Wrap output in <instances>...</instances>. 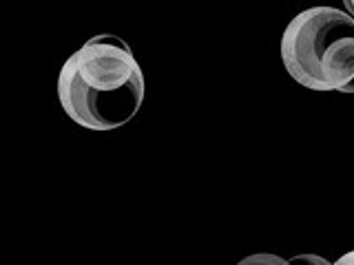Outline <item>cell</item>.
Here are the masks:
<instances>
[{"instance_id":"obj_2","label":"cell","mask_w":354,"mask_h":265,"mask_svg":"<svg viewBox=\"0 0 354 265\" xmlns=\"http://www.w3.org/2000/svg\"><path fill=\"white\" fill-rule=\"evenodd\" d=\"M281 62L310 91L354 93V16L337 7L301 11L281 36Z\"/></svg>"},{"instance_id":"obj_4","label":"cell","mask_w":354,"mask_h":265,"mask_svg":"<svg viewBox=\"0 0 354 265\" xmlns=\"http://www.w3.org/2000/svg\"><path fill=\"white\" fill-rule=\"evenodd\" d=\"M283 265H332V263L324 257H319V254H297L292 259H286Z\"/></svg>"},{"instance_id":"obj_1","label":"cell","mask_w":354,"mask_h":265,"mask_svg":"<svg viewBox=\"0 0 354 265\" xmlns=\"http://www.w3.org/2000/svg\"><path fill=\"white\" fill-rule=\"evenodd\" d=\"M144 88L136 55L111 33L84 42L58 75V99L66 117L100 132L129 124L142 108Z\"/></svg>"},{"instance_id":"obj_6","label":"cell","mask_w":354,"mask_h":265,"mask_svg":"<svg viewBox=\"0 0 354 265\" xmlns=\"http://www.w3.org/2000/svg\"><path fill=\"white\" fill-rule=\"evenodd\" d=\"M346 9L350 16H354V0H346Z\"/></svg>"},{"instance_id":"obj_3","label":"cell","mask_w":354,"mask_h":265,"mask_svg":"<svg viewBox=\"0 0 354 265\" xmlns=\"http://www.w3.org/2000/svg\"><path fill=\"white\" fill-rule=\"evenodd\" d=\"M286 259L277 257V254H268V252H261V254H250V257L241 259L237 265H283Z\"/></svg>"},{"instance_id":"obj_5","label":"cell","mask_w":354,"mask_h":265,"mask_svg":"<svg viewBox=\"0 0 354 265\" xmlns=\"http://www.w3.org/2000/svg\"><path fill=\"white\" fill-rule=\"evenodd\" d=\"M332 265H354V250L348 252V254H343V257L337 259V263H332Z\"/></svg>"}]
</instances>
